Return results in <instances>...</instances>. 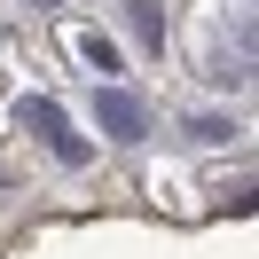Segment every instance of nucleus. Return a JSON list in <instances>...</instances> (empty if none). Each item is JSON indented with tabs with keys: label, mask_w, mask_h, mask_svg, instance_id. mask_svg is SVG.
<instances>
[{
	"label": "nucleus",
	"mask_w": 259,
	"mask_h": 259,
	"mask_svg": "<svg viewBox=\"0 0 259 259\" xmlns=\"http://www.w3.org/2000/svg\"><path fill=\"white\" fill-rule=\"evenodd\" d=\"M16 118H24V126H32V134H39V142H48V149H55V157H63V165H87V157H95V149H87L79 134H71V118L55 110L48 95H32V102H24Z\"/></svg>",
	"instance_id": "1"
},
{
	"label": "nucleus",
	"mask_w": 259,
	"mask_h": 259,
	"mask_svg": "<svg viewBox=\"0 0 259 259\" xmlns=\"http://www.w3.org/2000/svg\"><path fill=\"white\" fill-rule=\"evenodd\" d=\"M95 126L110 134V142H142L149 110H142V95H126V87H102V95H95Z\"/></svg>",
	"instance_id": "2"
},
{
	"label": "nucleus",
	"mask_w": 259,
	"mask_h": 259,
	"mask_svg": "<svg viewBox=\"0 0 259 259\" xmlns=\"http://www.w3.org/2000/svg\"><path fill=\"white\" fill-rule=\"evenodd\" d=\"M134 32H142L149 48H157V39H165V16H157V0H134Z\"/></svg>",
	"instance_id": "3"
},
{
	"label": "nucleus",
	"mask_w": 259,
	"mask_h": 259,
	"mask_svg": "<svg viewBox=\"0 0 259 259\" xmlns=\"http://www.w3.org/2000/svg\"><path fill=\"white\" fill-rule=\"evenodd\" d=\"M79 55H87V63H95V71H118V48H110V39H102V32H87V39H79Z\"/></svg>",
	"instance_id": "4"
},
{
	"label": "nucleus",
	"mask_w": 259,
	"mask_h": 259,
	"mask_svg": "<svg viewBox=\"0 0 259 259\" xmlns=\"http://www.w3.org/2000/svg\"><path fill=\"white\" fill-rule=\"evenodd\" d=\"M39 8H55V0H39Z\"/></svg>",
	"instance_id": "5"
}]
</instances>
